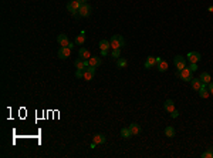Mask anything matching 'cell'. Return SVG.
Wrapping results in <instances>:
<instances>
[{"instance_id": "5bb4252c", "label": "cell", "mask_w": 213, "mask_h": 158, "mask_svg": "<svg viewBox=\"0 0 213 158\" xmlns=\"http://www.w3.org/2000/svg\"><path fill=\"white\" fill-rule=\"evenodd\" d=\"M105 135H102V134H95L94 137H92V143H95L97 145H100V144H104L105 143Z\"/></svg>"}, {"instance_id": "e0dca14e", "label": "cell", "mask_w": 213, "mask_h": 158, "mask_svg": "<svg viewBox=\"0 0 213 158\" xmlns=\"http://www.w3.org/2000/svg\"><path fill=\"white\" fill-rule=\"evenodd\" d=\"M156 68H158V70H159L161 73L166 71V70H168V63H166L165 60H162V59H161L159 61H158V67H156Z\"/></svg>"}, {"instance_id": "f546056e", "label": "cell", "mask_w": 213, "mask_h": 158, "mask_svg": "<svg viewBox=\"0 0 213 158\" xmlns=\"http://www.w3.org/2000/svg\"><path fill=\"white\" fill-rule=\"evenodd\" d=\"M171 114H172V118H176V117L179 115V111H178V110H173V111L171 112Z\"/></svg>"}, {"instance_id": "d4e9b609", "label": "cell", "mask_w": 213, "mask_h": 158, "mask_svg": "<svg viewBox=\"0 0 213 158\" xmlns=\"http://www.w3.org/2000/svg\"><path fill=\"white\" fill-rule=\"evenodd\" d=\"M165 135L169 137V138L175 137V128L173 127H166V128H165Z\"/></svg>"}, {"instance_id": "7c38bea8", "label": "cell", "mask_w": 213, "mask_h": 158, "mask_svg": "<svg viewBox=\"0 0 213 158\" xmlns=\"http://www.w3.org/2000/svg\"><path fill=\"white\" fill-rule=\"evenodd\" d=\"M78 57H80V59H83V60H88L91 57V53L88 51L87 49L83 47V49H80V51H78Z\"/></svg>"}, {"instance_id": "7402d4cb", "label": "cell", "mask_w": 213, "mask_h": 158, "mask_svg": "<svg viewBox=\"0 0 213 158\" xmlns=\"http://www.w3.org/2000/svg\"><path fill=\"white\" fill-rule=\"evenodd\" d=\"M121 137H124V138H131L132 137V132H131V130L128 128H122L121 130Z\"/></svg>"}, {"instance_id": "484cf974", "label": "cell", "mask_w": 213, "mask_h": 158, "mask_svg": "<svg viewBox=\"0 0 213 158\" xmlns=\"http://www.w3.org/2000/svg\"><path fill=\"white\" fill-rule=\"evenodd\" d=\"M111 56L114 57V59H119V56H121V49H115V50H112V53H111Z\"/></svg>"}, {"instance_id": "d6986e66", "label": "cell", "mask_w": 213, "mask_h": 158, "mask_svg": "<svg viewBox=\"0 0 213 158\" xmlns=\"http://www.w3.org/2000/svg\"><path fill=\"white\" fill-rule=\"evenodd\" d=\"M74 66H75L77 70H85V61L83 59H77L75 63H74Z\"/></svg>"}, {"instance_id": "4dcf8cb0", "label": "cell", "mask_w": 213, "mask_h": 158, "mask_svg": "<svg viewBox=\"0 0 213 158\" xmlns=\"http://www.w3.org/2000/svg\"><path fill=\"white\" fill-rule=\"evenodd\" d=\"M207 87H209V91H210V94H213V81H210V83L207 84Z\"/></svg>"}, {"instance_id": "ac0fdd59", "label": "cell", "mask_w": 213, "mask_h": 158, "mask_svg": "<svg viewBox=\"0 0 213 158\" xmlns=\"http://www.w3.org/2000/svg\"><path fill=\"white\" fill-rule=\"evenodd\" d=\"M199 79H200V81H202V83H205V84H209V83L212 81V77H210V74H209V73H202Z\"/></svg>"}, {"instance_id": "9a60e30c", "label": "cell", "mask_w": 213, "mask_h": 158, "mask_svg": "<svg viewBox=\"0 0 213 158\" xmlns=\"http://www.w3.org/2000/svg\"><path fill=\"white\" fill-rule=\"evenodd\" d=\"M129 130L132 132V135H138L141 132V125L136 124V123H132V124L129 125Z\"/></svg>"}, {"instance_id": "2e32d148", "label": "cell", "mask_w": 213, "mask_h": 158, "mask_svg": "<svg viewBox=\"0 0 213 158\" xmlns=\"http://www.w3.org/2000/svg\"><path fill=\"white\" fill-rule=\"evenodd\" d=\"M163 108H165L168 112H172L175 110V103L172 101V100H166L165 104H163Z\"/></svg>"}, {"instance_id": "f1b7e54d", "label": "cell", "mask_w": 213, "mask_h": 158, "mask_svg": "<svg viewBox=\"0 0 213 158\" xmlns=\"http://www.w3.org/2000/svg\"><path fill=\"white\" fill-rule=\"evenodd\" d=\"M83 76H84V70H77L75 71V77L77 79H83Z\"/></svg>"}, {"instance_id": "52a82bcc", "label": "cell", "mask_w": 213, "mask_h": 158, "mask_svg": "<svg viewBox=\"0 0 213 158\" xmlns=\"http://www.w3.org/2000/svg\"><path fill=\"white\" fill-rule=\"evenodd\" d=\"M80 7H81V4L78 3L77 0H71V1H68V3H67V10H68V12H71V13L78 12V10H80Z\"/></svg>"}, {"instance_id": "30bf717a", "label": "cell", "mask_w": 213, "mask_h": 158, "mask_svg": "<svg viewBox=\"0 0 213 158\" xmlns=\"http://www.w3.org/2000/svg\"><path fill=\"white\" fill-rule=\"evenodd\" d=\"M158 64V59L154 57V56H149L146 61H145V68H152V67H155Z\"/></svg>"}, {"instance_id": "3957f363", "label": "cell", "mask_w": 213, "mask_h": 158, "mask_svg": "<svg viewBox=\"0 0 213 158\" xmlns=\"http://www.w3.org/2000/svg\"><path fill=\"white\" fill-rule=\"evenodd\" d=\"M91 14V6L88 3H85V4H81L80 7V10H78V16L80 17H88Z\"/></svg>"}, {"instance_id": "ffe728a7", "label": "cell", "mask_w": 213, "mask_h": 158, "mask_svg": "<svg viewBox=\"0 0 213 158\" xmlns=\"http://www.w3.org/2000/svg\"><path fill=\"white\" fill-rule=\"evenodd\" d=\"M111 49V43L108 40H101L100 41V50H110Z\"/></svg>"}, {"instance_id": "ba28073f", "label": "cell", "mask_w": 213, "mask_h": 158, "mask_svg": "<svg viewBox=\"0 0 213 158\" xmlns=\"http://www.w3.org/2000/svg\"><path fill=\"white\" fill-rule=\"evenodd\" d=\"M190 84H192V88H193L195 91H199L200 88H203V87L207 86V84H205V83H202L200 79H192L190 80Z\"/></svg>"}, {"instance_id": "1f68e13d", "label": "cell", "mask_w": 213, "mask_h": 158, "mask_svg": "<svg viewBox=\"0 0 213 158\" xmlns=\"http://www.w3.org/2000/svg\"><path fill=\"white\" fill-rule=\"evenodd\" d=\"M80 4H85V3H88V0H77Z\"/></svg>"}, {"instance_id": "277c9868", "label": "cell", "mask_w": 213, "mask_h": 158, "mask_svg": "<svg viewBox=\"0 0 213 158\" xmlns=\"http://www.w3.org/2000/svg\"><path fill=\"white\" fill-rule=\"evenodd\" d=\"M173 64L178 70H182V68L186 67V60H185V57H182V56H176L173 59Z\"/></svg>"}, {"instance_id": "6da1fadb", "label": "cell", "mask_w": 213, "mask_h": 158, "mask_svg": "<svg viewBox=\"0 0 213 158\" xmlns=\"http://www.w3.org/2000/svg\"><path fill=\"white\" fill-rule=\"evenodd\" d=\"M111 49L112 50H115V49H122L125 46V40H124L122 36H119V34H115V36H112L111 37Z\"/></svg>"}, {"instance_id": "83f0119b", "label": "cell", "mask_w": 213, "mask_h": 158, "mask_svg": "<svg viewBox=\"0 0 213 158\" xmlns=\"http://www.w3.org/2000/svg\"><path fill=\"white\" fill-rule=\"evenodd\" d=\"M187 68H189L190 71H196V70H198V64H196V63H189Z\"/></svg>"}, {"instance_id": "44dd1931", "label": "cell", "mask_w": 213, "mask_h": 158, "mask_svg": "<svg viewBox=\"0 0 213 158\" xmlns=\"http://www.w3.org/2000/svg\"><path fill=\"white\" fill-rule=\"evenodd\" d=\"M84 41H85V34H84V32L81 34H78L77 37H75V44L77 46H81V44H84Z\"/></svg>"}, {"instance_id": "4fadbf2b", "label": "cell", "mask_w": 213, "mask_h": 158, "mask_svg": "<svg viewBox=\"0 0 213 158\" xmlns=\"http://www.w3.org/2000/svg\"><path fill=\"white\" fill-rule=\"evenodd\" d=\"M88 63H90V67L97 68V67L101 66V59H100V57H90V59H88Z\"/></svg>"}, {"instance_id": "7a4b0ae2", "label": "cell", "mask_w": 213, "mask_h": 158, "mask_svg": "<svg viewBox=\"0 0 213 158\" xmlns=\"http://www.w3.org/2000/svg\"><path fill=\"white\" fill-rule=\"evenodd\" d=\"M176 76L181 77L183 81H190V80L193 79V71H190L187 67H185V68H182V70H178Z\"/></svg>"}, {"instance_id": "4316f807", "label": "cell", "mask_w": 213, "mask_h": 158, "mask_svg": "<svg viewBox=\"0 0 213 158\" xmlns=\"http://www.w3.org/2000/svg\"><path fill=\"white\" fill-rule=\"evenodd\" d=\"M202 158H213V148H210V150L206 152H203V154H202Z\"/></svg>"}, {"instance_id": "d6a6232c", "label": "cell", "mask_w": 213, "mask_h": 158, "mask_svg": "<svg viewBox=\"0 0 213 158\" xmlns=\"http://www.w3.org/2000/svg\"><path fill=\"white\" fill-rule=\"evenodd\" d=\"M101 54L102 56H108V50H101Z\"/></svg>"}, {"instance_id": "8992f818", "label": "cell", "mask_w": 213, "mask_h": 158, "mask_svg": "<svg viewBox=\"0 0 213 158\" xmlns=\"http://www.w3.org/2000/svg\"><path fill=\"white\" fill-rule=\"evenodd\" d=\"M71 56V49L68 46H65V47H60V50H58V57L60 59H68Z\"/></svg>"}, {"instance_id": "603a6c76", "label": "cell", "mask_w": 213, "mask_h": 158, "mask_svg": "<svg viewBox=\"0 0 213 158\" xmlns=\"http://www.w3.org/2000/svg\"><path fill=\"white\" fill-rule=\"evenodd\" d=\"M128 66V61L125 59H118L116 60V67L118 68H125V67Z\"/></svg>"}, {"instance_id": "8fae6325", "label": "cell", "mask_w": 213, "mask_h": 158, "mask_svg": "<svg viewBox=\"0 0 213 158\" xmlns=\"http://www.w3.org/2000/svg\"><path fill=\"white\" fill-rule=\"evenodd\" d=\"M57 41H58V44L61 47H65V46H68L70 44V40H68V37L65 36V34H60L57 37Z\"/></svg>"}, {"instance_id": "cb8c5ba5", "label": "cell", "mask_w": 213, "mask_h": 158, "mask_svg": "<svg viewBox=\"0 0 213 158\" xmlns=\"http://www.w3.org/2000/svg\"><path fill=\"white\" fill-rule=\"evenodd\" d=\"M199 96L202 97V98H207V97L210 96V91L207 90L206 87H203V88H200L199 90Z\"/></svg>"}, {"instance_id": "9c48e42d", "label": "cell", "mask_w": 213, "mask_h": 158, "mask_svg": "<svg viewBox=\"0 0 213 158\" xmlns=\"http://www.w3.org/2000/svg\"><path fill=\"white\" fill-rule=\"evenodd\" d=\"M94 74H95V68H94V67H88V68H85L84 70V76H83V79L87 80V81H90V80H92Z\"/></svg>"}, {"instance_id": "5b68a950", "label": "cell", "mask_w": 213, "mask_h": 158, "mask_svg": "<svg viewBox=\"0 0 213 158\" xmlns=\"http://www.w3.org/2000/svg\"><path fill=\"white\" fill-rule=\"evenodd\" d=\"M186 57H187V60H189V63H196V64L202 60V56H200V53H198V51H189Z\"/></svg>"}]
</instances>
